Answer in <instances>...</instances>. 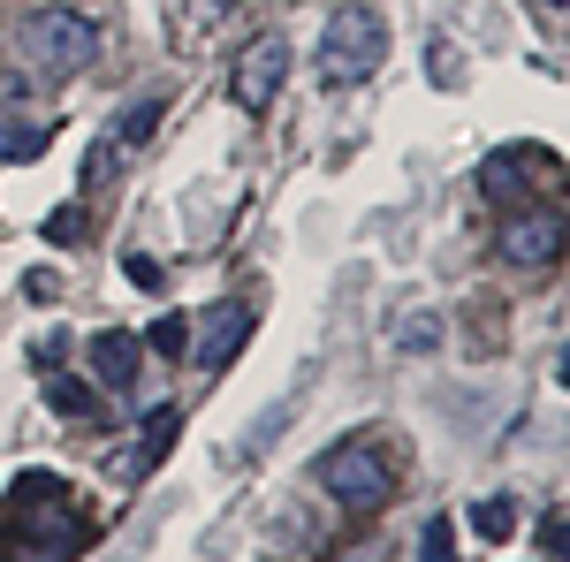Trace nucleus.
<instances>
[{
  "label": "nucleus",
  "instance_id": "obj_9",
  "mask_svg": "<svg viewBox=\"0 0 570 562\" xmlns=\"http://www.w3.org/2000/svg\"><path fill=\"white\" fill-rule=\"evenodd\" d=\"M176 433H183V411H176V403H160V411L145 418V441H137V464H130V479L160 472V464H168V448H176Z\"/></svg>",
  "mask_w": 570,
  "mask_h": 562
},
{
  "label": "nucleus",
  "instance_id": "obj_14",
  "mask_svg": "<svg viewBox=\"0 0 570 562\" xmlns=\"http://www.w3.org/2000/svg\"><path fill=\"white\" fill-rule=\"evenodd\" d=\"M441 343V312H403L395 319V349H434Z\"/></svg>",
  "mask_w": 570,
  "mask_h": 562
},
{
  "label": "nucleus",
  "instance_id": "obj_16",
  "mask_svg": "<svg viewBox=\"0 0 570 562\" xmlns=\"http://www.w3.org/2000/svg\"><path fill=\"white\" fill-rule=\"evenodd\" d=\"M419 562H456V524L434 517L426 532H419Z\"/></svg>",
  "mask_w": 570,
  "mask_h": 562
},
{
  "label": "nucleus",
  "instance_id": "obj_25",
  "mask_svg": "<svg viewBox=\"0 0 570 562\" xmlns=\"http://www.w3.org/2000/svg\"><path fill=\"white\" fill-rule=\"evenodd\" d=\"M206 8H228V0H206Z\"/></svg>",
  "mask_w": 570,
  "mask_h": 562
},
{
  "label": "nucleus",
  "instance_id": "obj_21",
  "mask_svg": "<svg viewBox=\"0 0 570 562\" xmlns=\"http://www.w3.org/2000/svg\"><path fill=\"white\" fill-rule=\"evenodd\" d=\"M540 548H548V562L563 555V510H548V517H540Z\"/></svg>",
  "mask_w": 570,
  "mask_h": 562
},
{
  "label": "nucleus",
  "instance_id": "obj_8",
  "mask_svg": "<svg viewBox=\"0 0 570 562\" xmlns=\"http://www.w3.org/2000/svg\"><path fill=\"white\" fill-rule=\"evenodd\" d=\"M137 365H145V343L122 335V327H107V335H91V373L107 381V388H130Z\"/></svg>",
  "mask_w": 570,
  "mask_h": 562
},
{
  "label": "nucleus",
  "instance_id": "obj_23",
  "mask_svg": "<svg viewBox=\"0 0 570 562\" xmlns=\"http://www.w3.org/2000/svg\"><path fill=\"white\" fill-rule=\"evenodd\" d=\"M23 289H31V297H39V304H53V289H61V282H53V274H46V266H39V274H23Z\"/></svg>",
  "mask_w": 570,
  "mask_h": 562
},
{
  "label": "nucleus",
  "instance_id": "obj_1",
  "mask_svg": "<svg viewBox=\"0 0 570 562\" xmlns=\"http://www.w3.org/2000/svg\"><path fill=\"white\" fill-rule=\"evenodd\" d=\"M381 61H389V23H381V8H335V16H327V39H320V77L335 91H351V85H365Z\"/></svg>",
  "mask_w": 570,
  "mask_h": 562
},
{
  "label": "nucleus",
  "instance_id": "obj_10",
  "mask_svg": "<svg viewBox=\"0 0 570 562\" xmlns=\"http://www.w3.org/2000/svg\"><path fill=\"white\" fill-rule=\"evenodd\" d=\"M46 403H53V418H91V411H99L91 381H69V373H53V381H46Z\"/></svg>",
  "mask_w": 570,
  "mask_h": 562
},
{
  "label": "nucleus",
  "instance_id": "obj_7",
  "mask_svg": "<svg viewBox=\"0 0 570 562\" xmlns=\"http://www.w3.org/2000/svg\"><path fill=\"white\" fill-rule=\"evenodd\" d=\"M244 335H252V304H214L206 319H190V343H198L190 357H198L206 373H220V365L244 349Z\"/></svg>",
  "mask_w": 570,
  "mask_h": 562
},
{
  "label": "nucleus",
  "instance_id": "obj_6",
  "mask_svg": "<svg viewBox=\"0 0 570 562\" xmlns=\"http://www.w3.org/2000/svg\"><path fill=\"white\" fill-rule=\"evenodd\" d=\"M502 259L510 266H556L563 259V214L548 206H518V214L502 220Z\"/></svg>",
  "mask_w": 570,
  "mask_h": 562
},
{
  "label": "nucleus",
  "instance_id": "obj_15",
  "mask_svg": "<svg viewBox=\"0 0 570 562\" xmlns=\"http://www.w3.org/2000/svg\"><path fill=\"white\" fill-rule=\"evenodd\" d=\"M145 343L160 349V357H183V349H190V319H183V312H160V319H153V335H145Z\"/></svg>",
  "mask_w": 570,
  "mask_h": 562
},
{
  "label": "nucleus",
  "instance_id": "obj_12",
  "mask_svg": "<svg viewBox=\"0 0 570 562\" xmlns=\"http://www.w3.org/2000/svg\"><path fill=\"white\" fill-rule=\"evenodd\" d=\"M160 107H168V99H137L130 115L115 122V145H122V152H130V145H145V137L160 130Z\"/></svg>",
  "mask_w": 570,
  "mask_h": 562
},
{
  "label": "nucleus",
  "instance_id": "obj_17",
  "mask_svg": "<svg viewBox=\"0 0 570 562\" xmlns=\"http://www.w3.org/2000/svg\"><path fill=\"white\" fill-rule=\"evenodd\" d=\"M46 244H85V206H61V214H46Z\"/></svg>",
  "mask_w": 570,
  "mask_h": 562
},
{
  "label": "nucleus",
  "instance_id": "obj_22",
  "mask_svg": "<svg viewBox=\"0 0 570 562\" xmlns=\"http://www.w3.org/2000/svg\"><path fill=\"white\" fill-rule=\"evenodd\" d=\"M130 289H160V266L145 259V252H130Z\"/></svg>",
  "mask_w": 570,
  "mask_h": 562
},
{
  "label": "nucleus",
  "instance_id": "obj_5",
  "mask_svg": "<svg viewBox=\"0 0 570 562\" xmlns=\"http://www.w3.org/2000/svg\"><path fill=\"white\" fill-rule=\"evenodd\" d=\"M282 77H289V46L282 39H252L244 53H236V69H228V99H236L244 115H259L266 99L282 91Z\"/></svg>",
  "mask_w": 570,
  "mask_h": 562
},
{
  "label": "nucleus",
  "instance_id": "obj_20",
  "mask_svg": "<svg viewBox=\"0 0 570 562\" xmlns=\"http://www.w3.org/2000/svg\"><path fill=\"white\" fill-rule=\"evenodd\" d=\"M69 343H77V335H61V327H53L46 343H31V357H39L46 373H61V365H69Z\"/></svg>",
  "mask_w": 570,
  "mask_h": 562
},
{
  "label": "nucleus",
  "instance_id": "obj_4",
  "mask_svg": "<svg viewBox=\"0 0 570 562\" xmlns=\"http://www.w3.org/2000/svg\"><path fill=\"white\" fill-rule=\"evenodd\" d=\"M540 175H556V152H532V145H502L494 160H480V198L494 206V214H518V206H532Z\"/></svg>",
  "mask_w": 570,
  "mask_h": 562
},
{
  "label": "nucleus",
  "instance_id": "obj_2",
  "mask_svg": "<svg viewBox=\"0 0 570 562\" xmlns=\"http://www.w3.org/2000/svg\"><path fill=\"white\" fill-rule=\"evenodd\" d=\"M312 479H320L343 510H357V517H373V510L395 502V472H389V456H381V441H335V448L312 464Z\"/></svg>",
  "mask_w": 570,
  "mask_h": 562
},
{
  "label": "nucleus",
  "instance_id": "obj_19",
  "mask_svg": "<svg viewBox=\"0 0 570 562\" xmlns=\"http://www.w3.org/2000/svg\"><path fill=\"white\" fill-rule=\"evenodd\" d=\"M122 168V145H115V137H107V145H99V152H91L85 160V190H99V183H107V175Z\"/></svg>",
  "mask_w": 570,
  "mask_h": 562
},
{
  "label": "nucleus",
  "instance_id": "obj_24",
  "mask_svg": "<svg viewBox=\"0 0 570 562\" xmlns=\"http://www.w3.org/2000/svg\"><path fill=\"white\" fill-rule=\"evenodd\" d=\"M540 8H548V16H563V0H540Z\"/></svg>",
  "mask_w": 570,
  "mask_h": 562
},
{
  "label": "nucleus",
  "instance_id": "obj_13",
  "mask_svg": "<svg viewBox=\"0 0 570 562\" xmlns=\"http://www.w3.org/2000/svg\"><path fill=\"white\" fill-rule=\"evenodd\" d=\"M472 524H480V540H510L518 532V502L510 494H487L480 510H472Z\"/></svg>",
  "mask_w": 570,
  "mask_h": 562
},
{
  "label": "nucleus",
  "instance_id": "obj_11",
  "mask_svg": "<svg viewBox=\"0 0 570 562\" xmlns=\"http://www.w3.org/2000/svg\"><path fill=\"white\" fill-rule=\"evenodd\" d=\"M289 411H297V403H274V411H266L259 426H252L244 441H236V472H244V464H259V456H266V441H274V433L289 426Z\"/></svg>",
  "mask_w": 570,
  "mask_h": 562
},
{
  "label": "nucleus",
  "instance_id": "obj_3",
  "mask_svg": "<svg viewBox=\"0 0 570 562\" xmlns=\"http://www.w3.org/2000/svg\"><path fill=\"white\" fill-rule=\"evenodd\" d=\"M16 46H23V61L46 69V77H77L91 53H99V39H91V23L77 16V8H39Z\"/></svg>",
  "mask_w": 570,
  "mask_h": 562
},
{
  "label": "nucleus",
  "instance_id": "obj_18",
  "mask_svg": "<svg viewBox=\"0 0 570 562\" xmlns=\"http://www.w3.org/2000/svg\"><path fill=\"white\" fill-rule=\"evenodd\" d=\"M46 145H53V130H8V137H0V152H8V160H39Z\"/></svg>",
  "mask_w": 570,
  "mask_h": 562
}]
</instances>
